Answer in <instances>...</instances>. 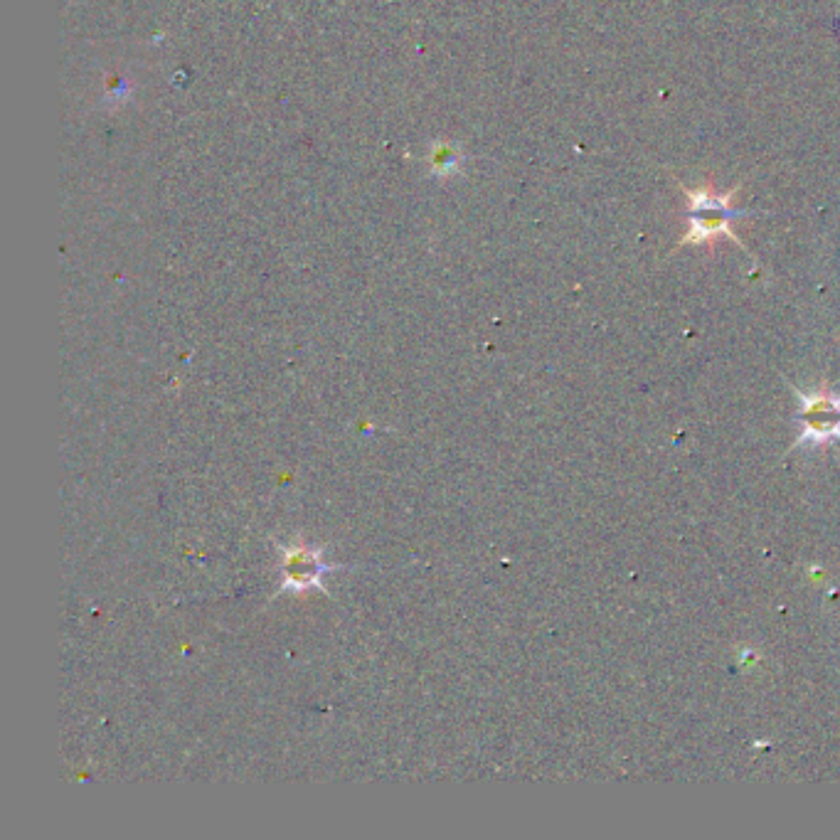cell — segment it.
Returning a JSON list of instances; mask_svg holds the SVG:
<instances>
[{
	"label": "cell",
	"mask_w": 840,
	"mask_h": 840,
	"mask_svg": "<svg viewBox=\"0 0 840 840\" xmlns=\"http://www.w3.org/2000/svg\"><path fill=\"white\" fill-rule=\"evenodd\" d=\"M688 198V232L678 242V247H715L717 239H730L737 247L744 249L740 235L735 232L737 217L747 215V210L735 207V195L740 193V185H735L727 193H720L712 180H705L695 190L680 185Z\"/></svg>",
	"instance_id": "6da1fadb"
},
{
	"label": "cell",
	"mask_w": 840,
	"mask_h": 840,
	"mask_svg": "<svg viewBox=\"0 0 840 840\" xmlns=\"http://www.w3.org/2000/svg\"><path fill=\"white\" fill-rule=\"evenodd\" d=\"M799 400V412H796V424L801 427L791 449L799 446H828L833 441H840V395L831 390L799 392L791 387Z\"/></svg>",
	"instance_id": "7a4b0ae2"
},
{
	"label": "cell",
	"mask_w": 840,
	"mask_h": 840,
	"mask_svg": "<svg viewBox=\"0 0 840 840\" xmlns=\"http://www.w3.org/2000/svg\"><path fill=\"white\" fill-rule=\"evenodd\" d=\"M284 570H286L284 587L296 589V592H299V589L303 587H318V584H321L323 572H328V567L323 565L318 552L306 550V547H294V550L286 552Z\"/></svg>",
	"instance_id": "3957f363"
}]
</instances>
